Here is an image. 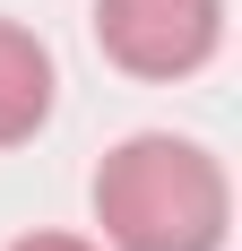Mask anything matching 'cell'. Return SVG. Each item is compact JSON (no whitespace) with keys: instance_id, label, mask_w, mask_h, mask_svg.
<instances>
[{"instance_id":"obj_1","label":"cell","mask_w":242,"mask_h":251,"mask_svg":"<svg viewBox=\"0 0 242 251\" xmlns=\"http://www.w3.org/2000/svg\"><path fill=\"white\" fill-rule=\"evenodd\" d=\"M96 226L113 251H217L225 243V174L217 156L173 139V130H139L104 156L96 174Z\"/></svg>"},{"instance_id":"obj_2","label":"cell","mask_w":242,"mask_h":251,"mask_svg":"<svg viewBox=\"0 0 242 251\" xmlns=\"http://www.w3.org/2000/svg\"><path fill=\"white\" fill-rule=\"evenodd\" d=\"M225 35V0H96V44L130 78H191Z\"/></svg>"},{"instance_id":"obj_3","label":"cell","mask_w":242,"mask_h":251,"mask_svg":"<svg viewBox=\"0 0 242 251\" xmlns=\"http://www.w3.org/2000/svg\"><path fill=\"white\" fill-rule=\"evenodd\" d=\"M44 122H52V52L0 18V148L35 139Z\"/></svg>"},{"instance_id":"obj_4","label":"cell","mask_w":242,"mask_h":251,"mask_svg":"<svg viewBox=\"0 0 242 251\" xmlns=\"http://www.w3.org/2000/svg\"><path fill=\"white\" fill-rule=\"evenodd\" d=\"M9 251H96L87 234H26V243H9Z\"/></svg>"}]
</instances>
